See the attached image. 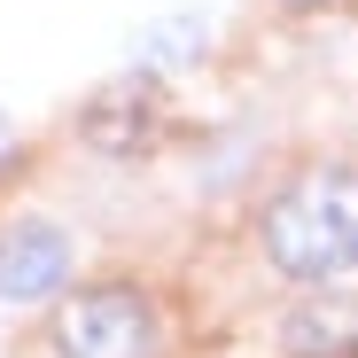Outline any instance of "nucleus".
Instances as JSON below:
<instances>
[{
	"label": "nucleus",
	"instance_id": "obj_1",
	"mask_svg": "<svg viewBox=\"0 0 358 358\" xmlns=\"http://www.w3.org/2000/svg\"><path fill=\"white\" fill-rule=\"evenodd\" d=\"M265 250L288 280H335L358 265V171L320 164L296 171L265 203Z\"/></svg>",
	"mask_w": 358,
	"mask_h": 358
},
{
	"label": "nucleus",
	"instance_id": "obj_2",
	"mask_svg": "<svg viewBox=\"0 0 358 358\" xmlns=\"http://www.w3.org/2000/svg\"><path fill=\"white\" fill-rule=\"evenodd\" d=\"M55 350L63 358H148L156 350V312L133 288H86L55 320Z\"/></svg>",
	"mask_w": 358,
	"mask_h": 358
},
{
	"label": "nucleus",
	"instance_id": "obj_3",
	"mask_svg": "<svg viewBox=\"0 0 358 358\" xmlns=\"http://www.w3.org/2000/svg\"><path fill=\"white\" fill-rule=\"evenodd\" d=\"M71 280V234L47 226V218H24L0 234V304H39Z\"/></svg>",
	"mask_w": 358,
	"mask_h": 358
},
{
	"label": "nucleus",
	"instance_id": "obj_4",
	"mask_svg": "<svg viewBox=\"0 0 358 358\" xmlns=\"http://www.w3.org/2000/svg\"><path fill=\"white\" fill-rule=\"evenodd\" d=\"M203 55V16H171L141 39V63H195Z\"/></svg>",
	"mask_w": 358,
	"mask_h": 358
},
{
	"label": "nucleus",
	"instance_id": "obj_5",
	"mask_svg": "<svg viewBox=\"0 0 358 358\" xmlns=\"http://www.w3.org/2000/svg\"><path fill=\"white\" fill-rule=\"evenodd\" d=\"M16 156V125H8V117H0V164H8Z\"/></svg>",
	"mask_w": 358,
	"mask_h": 358
},
{
	"label": "nucleus",
	"instance_id": "obj_6",
	"mask_svg": "<svg viewBox=\"0 0 358 358\" xmlns=\"http://www.w3.org/2000/svg\"><path fill=\"white\" fill-rule=\"evenodd\" d=\"M296 8H312V0H296Z\"/></svg>",
	"mask_w": 358,
	"mask_h": 358
}]
</instances>
